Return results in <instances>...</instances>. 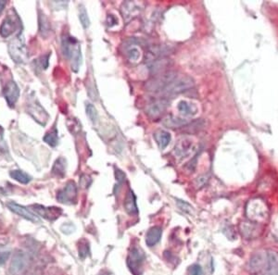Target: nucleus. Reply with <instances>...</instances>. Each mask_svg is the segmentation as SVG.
Segmentation results:
<instances>
[{
    "instance_id": "1",
    "label": "nucleus",
    "mask_w": 278,
    "mask_h": 275,
    "mask_svg": "<svg viewBox=\"0 0 278 275\" xmlns=\"http://www.w3.org/2000/svg\"><path fill=\"white\" fill-rule=\"evenodd\" d=\"M246 215L250 221L263 225L269 219V207L263 199H252L246 206Z\"/></svg>"
},
{
    "instance_id": "2",
    "label": "nucleus",
    "mask_w": 278,
    "mask_h": 275,
    "mask_svg": "<svg viewBox=\"0 0 278 275\" xmlns=\"http://www.w3.org/2000/svg\"><path fill=\"white\" fill-rule=\"evenodd\" d=\"M63 52L71 64V69L77 71L81 62H82V54L81 47L79 42L72 36L66 35L63 38Z\"/></svg>"
},
{
    "instance_id": "3",
    "label": "nucleus",
    "mask_w": 278,
    "mask_h": 275,
    "mask_svg": "<svg viewBox=\"0 0 278 275\" xmlns=\"http://www.w3.org/2000/svg\"><path fill=\"white\" fill-rule=\"evenodd\" d=\"M8 53L16 63H25L28 60L27 48L22 35H17L8 44Z\"/></svg>"
},
{
    "instance_id": "4",
    "label": "nucleus",
    "mask_w": 278,
    "mask_h": 275,
    "mask_svg": "<svg viewBox=\"0 0 278 275\" xmlns=\"http://www.w3.org/2000/svg\"><path fill=\"white\" fill-rule=\"evenodd\" d=\"M30 262L31 259L26 251L22 249L15 250L9 265V273L11 275H21L24 274L30 266Z\"/></svg>"
},
{
    "instance_id": "5",
    "label": "nucleus",
    "mask_w": 278,
    "mask_h": 275,
    "mask_svg": "<svg viewBox=\"0 0 278 275\" xmlns=\"http://www.w3.org/2000/svg\"><path fill=\"white\" fill-rule=\"evenodd\" d=\"M195 85L194 80L189 76H183L180 78H175L174 81L170 84H168L164 89L162 90L161 93L173 96V95H178L183 92H186L188 90L193 88Z\"/></svg>"
},
{
    "instance_id": "6",
    "label": "nucleus",
    "mask_w": 278,
    "mask_h": 275,
    "mask_svg": "<svg viewBox=\"0 0 278 275\" xmlns=\"http://www.w3.org/2000/svg\"><path fill=\"white\" fill-rule=\"evenodd\" d=\"M144 261H145L144 251L140 248L134 247L127 257V265L133 275H141Z\"/></svg>"
},
{
    "instance_id": "7",
    "label": "nucleus",
    "mask_w": 278,
    "mask_h": 275,
    "mask_svg": "<svg viewBox=\"0 0 278 275\" xmlns=\"http://www.w3.org/2000/svg\"><path fill=\"white\" fill-rule=\"evenodd\" d=\"M176 78V72L167 71L160 75L148 81L146 84V88L151 92H162L168 84L172 83Z\"/></svg>"
},
{
    "instance_id": "8",
    "label": "nucleus",
    "mask_w": 278,
    "mask_h": 275,
    "mask_svg": "<svg viewBox=\"0 0 278 275\" xmlns=\"http://www.w3.org/2000/svg\"><path fill=\"white\" fill-rule=\"evenodd\" d=\"M77 198V186L74 182L70 181L66 186L63 187L62 190H60L57 194V200L60 203L66 204V205H71L74 204L76 201Z\"/></svg>"
},
{
    "instance_id": "9",
    "label": "nucleus",
    "mask_w": 278,
    "mask_h": 275,
    "mask_svg": "<svg viewBox=\"0 0 278 275\" xmlns=\"http://www.w3.org/2000/svg\"><path fill=\"white\" fill-rule=\"evenodd\" d=\"M21 27V21L17 15L8 14L0 26V35L4 38L15 33L19 28Z\"/></svg>"
},
{
    "instance_id": "10",
    "label": "nucleus",
    "mask_w": 278,
    "mask_h": 275,
    "mask_svg": "<svg viewBox=\"0 0 278 275\" xmlns=\"http://www.w3.org/2000/svg\"><path fill=\"white\" fill-rule=\"evenodd\" d=\"M263 226L250 220L243 221L239 224V231L246 239H255L263 234Z\"/></svg>"
},
{
    "instance_id": "11",
    "label": "nucleus",
    "mask_w": 278,
    "mask_h": 275,
    "mask_svg": "<svg viewBox=\"0 0 278 275\" xmlns=\"http://www.w3.org/2000/svg\"><path fill=\"white\" fill-rule=\"evenodd\" d=\"M195 150V143L190 138H182L178 140L174 147V155L177 158H187Z\"/></svg>"
},
{
    "instance_id": "12",
    "label": "nucleus",
    "mask_w": 278,
    "mask_h": 275,
    "mask_svg": "<svg viewBox=\"0 0 278 275\" xmlns=\"http://www.w3.org/2000/svg\"><path fill=\"white\" fill-rule=\"evenodd\" d=\"M34 210L36 214L43 217L46 220L53 221L60 218V216L63 214V209L61 207L57 206H45L42 205H34Z\"/></svg>"
},
{
    "instance_id": "13",
    "label": "nucleus",
    "mask_w": 278,
    "mask_h": 275,
    "mask_svg": "<svg viewBox=\"0 0 278 275\" xmlns=\"http://www.w3.org/2000/svg\"><path fill=\"white\" fill-rule=\"evenodd\" d=\"M28 113L35 119L39 124L45 126L49 121V114L42 108L41 106L35 102H30L27 106Z\"/></svg>"
},
{
    "instance_id": "14",
    "label": "nucleus",
    "mask_w": 278,
    "mask_h": 275,
    "mask_svg": "<svg viewBox=\"0 0 278 275\" xmlns=\"http://www.w3.org/2000/svg\"><path fill=\"white\" fill-rule=\"evenodd\" d=\"M3 95L5 96V99L7 101V105L10 108H12L15 106L17 100L19 99L20 88L14 81H9L6 83V85L4 87Z\"/></svg>"
},
{
    "instance_id": "15",
    "label": "nucleus",
    "mask_w": 278,
    "mask_h": 275,
    "mask_svg": "<svg viewBox=\"0 0 278 275\" xmlns=\"http://www.w3.org/2000/svg\"><path fill=\"white\" fill-rule=\"evenodd\" d=\"M7 206L13 213L19 215L20 217L25 219V220L32 221V222H38L39 221L38 217L33 211H31L25 206L19 205L15 202H8V203H7Z\"/></svg>"
},
{
    "instance_id": "16",
    "label": "nucleus",
    "mask_w": 278,
    "mask_h": 275,
    "mask_svg": "<svg viewBox=\"0 0 278 275\" xmlns=\"http://www.w3.org/2000/svg\"><path fill=\"white\" fill-rule=\"evenodd\" d=\"M266 263H267V254L260 252L251 257L248 268L251 274H258L265 269Z\"/></svg>"
},
{
    "instance_id": "17",
    "label": "nucleus",
    "mask_w": 278,
    "mask_h": 275,
    "mask_svg": "<svg viewBox=\"0 0 278 275\" xmlns=\"http://www.w3.org/2000/svg\"><path fill=\"white\" fill-rule=\"evenodd\" d=\"M169 100L167 99H159L152 103L149 104L146 109V113L151 118L160 117V115L166 110L169 106Z\"/></svg>"
},
{
    "instance_id": "18",
    "label": "nucleus",
    "mask_w": 278,
    "mask_h": 275,
    "mask_svg": "<svg viewBox=\"0 0 278 275\" xmlns=\"http://www.w3.org/2000/svg\"><path fill=\"white\" fill-rule=\"evenodd\" d=\"M173 51V48L168 46H158L153 47L148 49L146 55V60L148 62H154L156 60H159L160 58H163L164 56L170 54V52Z\"/></svg>"
},
{
    "instance_id": "19",
    "label": "nucleus",
    "mask_w": 278,
    "mask_h": 275,
    "mask_svg": "<svg viewBox=\"0 0 278 275\" xmlns=\"http://www.w3.org/2000/svg\"><path fill=\"white\" fill-rule=\"evenodd\" d=\"M267 263L264 275H278V254L275 251H267Z\"/></svg>"
},
{
    "instance_id": "20",
    "label": "nucleus",
    "mask_w": 278,
    "mask_h": 275,
    "mask_svg": "<svg viewBox=\"0 0 278 275\" xmlns=\"http://www.w3.org/2000/svg\"><path fill=\"white\" fill-rule=\"evenodd\" d=\"M162 235V229L159 226L151 227L146 234V244L147 247H154L156 246L161 238Z\"/></svg>"
},
{
    "instance_id": "21",
    "label": "nucleus",
    "mask_w": 278,
    "mask_h": 275,
    "mask_svg": "<svg viewBox=\"0 0 278 275\" xmlns=\"http://www.w3.org/2000/svg\"><path fill=\"white\" fill-rule=\"evenodd\" d=\"M124 206H125V211L129 215H137L139 213L136 196L132 190H129L126 194Z\"/></svg>"
},
{
    "instance_id": "22",
    "label": "nucleus",
    "mask_w": 278,
    "mask_h": 275,
    "mask_svg": "<svg viewBox=\"0 0 278 275\" xmlns=\"http://www.w3.org/2000/svg\"><path fill=\"white\" fill-rule=\"evenodd\" d=\"M189 124L187 119H183V118L174 117V116H167L162 120V124L167 127V128H181L184 126H187Z\"/></svg>"
},
{
    "instance_id": "23",
    "label": "nucleus",
    "mask_w": 278,
    "mask_h": 275,
    "mask_svg": "<svg viewBox=\"0 0 278 275\" xmlns=\"http://www.w3.org/2000/svg\"><path fill=\"white\" fill-rule=\"evenodd\" d=\"M153 137L161 150L165 149L167 145L171 142V135L168 132L163 131V130H158V131L155 132Z\"/></svg>"
},
{
    "instance_id": "24",
    "label": "nucleus",
    "mask_w": 278,
    "mask_h": 275,
    "mask_svg": "<svg viewBox=\"0 0 278 275\" xmlns=\"http://www.w3.org/2000/svg\"><path fill=\"white\" fill-rule=\"evenodd\" d=\"M178 110L184 116H194L198 112V107L194 103L182 100L178 104Z\"/></svg>"
},
{
    "instance_id": "25",
    "label": "nucleus",
    "mask_w": 278,
    "mask_h": 275,
    "mask_svg": "<svg viewBox=\"0 0 278 275\" xmlns=\"http://www.w3.org/2000/svg\"><path fill=\"white\" fill-rule=\"evenodd\" d=\"M139 7L134 2H125L122 8V13L124 15L126 21L136 17L137 14L139 13Z\"/></svg>"
},
{
    "instance_id": "26",
    "label": "nucleus",
    "mask_w": 278,
    "mask_h": 275,
    "mask_svg": "<svg viewBox=\"0 0 278 275\" xmlns=\"http://www.w3.org/2000/svg\"><path fill=\"white\" fill-rule=\"evenodd\" d=\"M66 159L64 158H59L55 161L54 165L52 167V173L57 177L63 178L66 173Z\"/></svg>"
},
{
    "instance_id": "27",
    "label": "nucleus",
    "mask_w": 278,
    "mask_h": 275,
    "mask_svg": "<svg viewBox=\"0 0 278 275\" xmlns=\"http://www.w3.org/2000/svg\"><path fill=\"white\" fill-rule=\"evenodd\" d=\"M9 175L12 179L17 181L20 184H22V185H27L32 181V177L29 174H27L26 172L20 171V170L11 171L9 172Z\"/></svg>"
},
{
    "instance_id": "28",
    "label": "nucleus",
    "mask_w": 278,
    "mask_h": 275,
    "mask_svg": "<svg viewBox=\"0 0 278 275\" xmlns=\"http://www.w3.org/2000/svg\"><path fill=\"white\" fill-rule=\"evenodd\" d=\"M168 66H170V61L164 60V59H159L149 64V69L153 73H157L167 68Z\"/></svg>"
},
{
    "instance_id": "29",
    "label": "nucleus",
    "mask_w": 278,
    "mask_h": 275,
    "mask_svg": "<svg viewBox=\"0 0 278 275\" xmlns=\"http://www.w3.org/2000/svg\"><path fill=\"white\" fill-rule=\"evenodd\" d=\"M89 252H90V248H89L88 241L85 240V239L79 241V243H78L79 258L83 261L84 259L87 258V256L89 255Z\"/></svg>"
},
{
    "instance_id": "30",
    "label": "nucleus",
    "mask_w": 278,
    "mask_h": 275,
    "mask_svg": "<svg viewBox=\"0 0 278 275\" xmlns=\"http://www.w3.org/2000/svg\"><path fill=\"white\" fill-rule=\"evenodd\" d=\"M44 141L49 144L50 146H56L59 144V137H58V130L56 128H53L52 131L49 132L46 134V136L44 137Z\"/></svg>"
},
{
    "instance_id": "31",
    "label": "nucleus",
    "mask_w": 278,
    "mask_h": 275,
    "mask_svg": "<svg viewBox=\"0 0 278 275\" xmlns=\"http://www.w3.org/2000/svg\"><path fill=\"white\" fill-rule=\"evenodd\" d=\"M49 30H50L49 21L44 14H41L39 16V32L42 36H47L49 33Z\"/></svg>"
},
{
    "instance_id": "32",
    "label": "nucleus",
    "mask_w": 278,
    "mask_h": 275,
    "mask_svg": "<svg viewBox=\"0 0 278 275\" xmlns=\"http://www.w3.org/2000/svg\"><path fill=\"white\" fill-rule=\"evenodd\" d=\"M85 111H86L87 117L90 119L91 122L92 123H97V120H98V113H97V110L95 108V106L91 103L86 104Z\"/></svg>"
},
{
    "instance_id": "33",
    "label": "nucleus",
    "mask_w": 278,
    "mask_h": 275,
    "mask_svg": "<svg viewBox=\"0 0 278 275\" xmlns=\"http://www.w3.org/2000/svg\"><path fill=\"white\" fill-rule=\"evenodd\" d=\"M49 56H50V54H47V55L42 56L39 59H37L35 62L36 68H39L41 69H47L49 67Z\"/></svg>"
},
{
    "instance_id": "34",
    "label": "nucleus",
    "mask_w": 278,
    "mask_h": 275,
    "mask_svg": "<svg viewBox=\"0 0 278 275\" xmlns=\"http://www.w3.org/2000/svg\"><path fill=\"white\" fill-rule=\"evenodd\" d=\"M79 20L81 21L82 25L84 29L89 27L90 25V21H89V18H88V15H87V12L85 10L84 7H82L81 8V11L79 13Z\"/></svg>"
},
{
    "instance_id": "35",
    "label": "nucleus",
    "mask_w": 278,
    "mask_h": 275,
    "mask_svg": "<svg viewBox=\"0 0 278 275\" xmlns=\"http://www.w3.org/2000/svg\"><path fill=\"white\" fill-rule=\"evenodd\" d=\"M126 55L128 57L129 61L137 62V61H139V57H140V52L136 47H133V48H130L127 50Z\"/></svg>"
},
{
    "instance_id": "36",
    "label": "nucleus",
    "mask_w": 278,
    "mask_h": 275,
    "mask_svg": "<svg viewBox=\"0 0 278 275\" xmlns=\"http://www.w3.org/2000/svg\"><path fill=\"white\" fill-rule=\"evenodd\" d=\"M176 204H177V206H179V208H180L181 210H183V211H185V212H188V213H191L193 207L190 206L188 203H187L186 201L176 200Z\"/></svg>"
},
{
    "instance_id": "37",
    "label": "nucleus",
    "mask_w": 278,
    "mask_h": 275,
    "mask_svg": "<svg viewBox=\"0 0 278 275\" xmlns=\"http://www.w3.org/2000/svg\"><path fill=\"white\" fill-rule=\"evenodd\" d=\"M208 177L207 175H201L197 179L195 180L194 185L197 188H202L208 182Z\"/></svg>"
},
{
    "instance_id": "38",
    "label": "nucleus",
    "mask_w": 278,
    "mask_h": 275,
    "mask_svg": "<svg viewBox=\"0 0 278 275\" xmlns=\"http://www.w3.org/2000/svg\"><path fill=\"white\" fill-rule=\"evenodd\" d=\"M189 275H203V270L199 264H193L188 269Z\"/></svg>"
},
{
    "instance_id": "39",
    "label": "nucleus",
    "mask_w": 278,
    "mask_h": 275,
    "mask_svg": "<svg viewBox=\"0 0 278 275\" xmlns=\"http://www.w3.org/2000/svg\"><path fill=\"white\" fill-rule=\"evenodd\" d=\"M79 183H80V186L83 187V188H88L91 185V183H92V181H91L89 176H87V175H85V174H83V175L80 177V182H79Z\"/></svg>"
},
{
    "instance_id": "40",
    "label": "nucleus",
    "mask_w": 278,
    "mask_h": 275,
    "mask_svg": "<svg viewBox=\"0 0 278 275\" xmlns=\"http://www.w3.org/2000/svg\"><path fill=\"white\" fill-rule=\"evenodd\" d=\"M115 177H116V180H117L119 184L124 183L125 181V178H126L125 172L121 171L120 169H115Z\"/></svg>"
},
{
    "instance_id": "41",
    "label": "nucleus",
    "mask_w": 278,
    "mask_h": 275,
    "mask_svg": "<svg viewBox=\"0 0 278 275\" xmlns=\"http://www.w3.org/2000/svg\"><path fill=\"white\" fill-rule=\"evenodd\" d=\"M8 257H9V252H0V266L7 262Z\"/></svg>"
},
{
    "instance_id": "42",
    "label": "nucleus",
    "mask_w": 278,
    "mask_h": 275,
    "mask_svg": "<svg viewBox=\"0 0 278 275\" xmlns=\"http://www.w3.org/2000/svg\"><path fill=\"white\" fill-rule=\"evenodd\" d=\"M7 6V1H4V0H1L0 1V15L3 12L4 8Z\"/></svg>"
},
{
    "instance_id": "43",
    "label": "nucleus",
    "mask_w": 278,
    "mask_h": 275,
    "mask_svg": "<svg viewBox=\"0 0 278 275\" xmlns=\"http://www.w3.org/2000/svg\"><path fill=\"white\" fill-rule=\"evenodd\" d=\"M98 275H111V274L109 271H102Z\"/></svg>"
},
{
    "instance_id": "44",
    "label": "nucleus",
    "mask_w": 278,
    "mask_h": 275,
    "mask_svg": "<svg viewBox=\"0 0 278 275\" xmlns=\"http://www.w3.org/2000/svg\"><path fill=\"white\" fill-rule=\"evenodd\" d=\"M3 134H4V129L0 126V140L3 138Z\"/></svg>"
}]
</instances>
